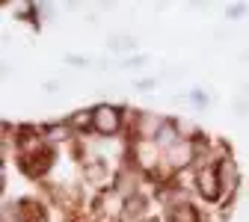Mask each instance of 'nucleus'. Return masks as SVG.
<instances>
[{
  "mask_svg": "<svg viewBox=\"0 0 249 222\" xmlns=\"http://www.w3.org/2000/svg\"><path fill=\"white\" fill-rule=\"evenodd\" d=\"M69 124H71V131L80 137V134H89L92 131V110H77L69 116Z\"/></svg>",
  "mask_w": 249,
  "mask_h": 222,
  "instance_id": "obj_10",
  "label": "nucleus"
},
{
  "mask_svg": "<svg viewBox=\"0 0 249 222\" xmlns=\"http://www.w3.org/2000/svg\"><path fill=\"white\" fill-rule=\"evenodd\" d=\"M131 166L142 175H154L158 166L163 163V151L158 148L154 139H145V137H134L131 139Z\"/></svg>",
  "mask_w": 249,
  "mask_h": 222,
  "instance_id": "obj_2",
  "label": "nucleus"
},
{
  "mask_svg": "<svg viewBox=\"0 0 249 222\" xmlns=\"http://www.w3.org/2000/svg\"><path fill=\"white\" fill-rule=\"evenodd\" d=\"M181 137H184V134H181V124H178V121H172V119H166V121H163V128L158 131V137H154V142H158V148L166 154L172 145H178V142H181Z\"/></svg>",
  "mask_w": 249,
  "mask_h": 222,
  "instance_id": "obj_8",
  "label": "nucleus"
},
{
  "mask_svg": "<svg viewBox=\"0 0 249 222\" xmlns=\"http://www.w3.org/2000/svg\"><path fill=\"white\" fill-rule=\"evenodd\" d=\"M220 184H223V202L229 205L234 196H237V189H240V169H237V163H234V157H229V154H223L220 157Z\"/></svg>",
  "mask_w": 249,
  "mask_h": 222,
  "instance_id": "obj_5",
  "label": "nucleus"
},
{
  "mask_svg": "<svg viewBox=\"0 0 249 222\" xmlns=\"http://www.w3.org/2000/svg\"><path fill=\"white\" fill-rule=\"evenodd\" d=\"M220 160H208V157H202V160L196 163V178H193V189L205 199V202H223V184H220V166H216Z\"/></svg>",
  "mask_w": 249,
  "mask_h": 222,
  "instance_id": "obj_1",
  "label": "nucleus"
},
{
  "mask_svg": "<svg viewBox=\"0 0 249 222\" xmlns=\"http://www.w3.org/2000/svg\"><path fill=\"white\" fill-rule=\"evenodd\" d=\"M226 15H229V18H234V15H243V6H240V3H237V6H231V9H229V12H226Z\"/></svg>",
  "mask_w": 249,
  "mask_h": 222,
  "instance_id": "obj_13",
  "label": "nucleus"
},
{
  "mask_svg": "<svg viewBox=\"0 0 249 222\" xmlns=\"http://www.w3.org/2000/svg\"><path fill=\"white\" fill-rule=\"evenodd\" d=\"M124 128V113L116 104H98L92 107V134L98 137H116Z\"/></svg>",
  "mask_w": 249,
  "mask_h": 222,
  "instance_id": "obj_4",
  "label": "nucleus"
},
{
  "mask_svg": "<svg viewBox=\"0 0 249 222\" xmlns=\"http://www.w3.org/2000/svg\"><path fill=\"white\" fill-rule=\"evenodd\" d=\"M190 101H193V104H202V107H205V104H208V95L196 89V92H190Z\"/></svg>",
  "mask_w": 249,
  "mask_h": 222,
  "instance_id": "obj_12",
  "label": "nucleus"
},
{
  "mask_svg": "<svg viewBox=\"0 0 249 222\" xmlns=\"http://www.w3.org/2000/svg\"><path fill=\"white\" fill-rule=\"evenodd\" d=\"M12 216H15V222H48V210L36 199H21L12 207Z\"/></svg>",
  "mask_w": 249,
  "mask_h": 222,
  "instance_id": "obj_6",
  "label": "nucleus"
},
{
  "mask_svg": "<svg viewBox=\"0 0 249 222\" xmlns=\"http://www.w3.org/2000/svg\"><path fill=\"white\" fill-rule=\"evenodd\" d=\"M163 121H166V119L154 116V113H137V121H134V137L154 139V137H158V131L163 128Z\"/></svg>",
  "mask_w": 249,
  "mask_h": 222,
  "instance_id": "obj_7",
  "label": "nucleus"
},
{
  "mask_svg": "<svg viewBox=\"0 0 249 222\" xmlns=\"http://www.w3.org/2000/svg\"><path fill=\"white\" fill-rule=\"evenodd\" d=\"M199 151H202V139H196V137H181V142L172 145L163 154V163H166L169 172H184V169H190L193 163H199Z\"/></svg>",
  "mask_w": 249,
  "mask_h": 222,
  "instance_id": "obj_3",
  "label": "nucleus"
},
{
  "mask_svg": "<svg viewBox=\"0 0 249 222\" xmlns=\"http://www.w3.org/2000/svg\"><path fill=\"white\" fill-rule=\"evenodd\" d=\"M110 51H113V53H131V51H137V39H131V36H119V39L110 42Z\"/></svg>",
  "mask_w": 249,
  "mask_h": 222,
  "instance_id": "obj_11",
  "label": "nucleus"
},
{
  "mask_svg": "<svg viewBox=\"0 0 249 222\" xmlns=\"http://www.w3.org/2000/svg\"><path fill=\"white\" fill-rule=\"evenodd\" d=\"M169 222H202V216H199V210L190 205V202H175V205H169Z\"/></svg>",
  "mask_w": 249,
  "mask_h": 222,
  "instance_id": "obj_9",
  "label": "nucleus"
}]
</instances>
